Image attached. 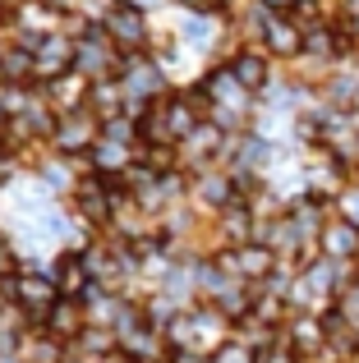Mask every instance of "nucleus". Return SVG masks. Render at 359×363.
<instances>
[{
  "label": "nucleus",
  "mask_w": 359,
  "mask_h": 363,
  "mask_svg": "<svg viewBox=\"0 0 359 363\" xmlns=\"http://www.w3.org/2000/svg\"><path fill=\"white\" fill-rule=\"evenodd\" d=\"M14 276H18V257H14V248H9V244H0V285L14 281Z\"/></svg>",
  "instance_id": "obj_12"
},
{
  "label": "nucleus",
  "mask_w": 359,
  "mask_h": 363,
  "mask_svg": "<svg viewBox=\"0 0 359 363\" xmlns=\"http://www.w3.org/2000/svg\"><path fill=\"white\" fill-rule=\"evenodd\" d=\"M253 363H290V350H281L277 340H267V345L253 354Z\"/></svg>",
  "instance_id": "obj_13"
},
{
  "label": "nucleus",
  "mask_w": 359,
  "mask_h": 363,
  "mask_svg": "<svg viewBox=\"0 0 359 363\" xmlns=\"http://www.w3.org/2000/svg\"><path fill=\"white\" fill-rule=\"evenodd\" d=\"M42 331H51V336L65 340V345H70V340H83V336H88V303H83V299H65V294H60V299L46 308Z\"/></svg>",
  "instance_id": "obj_5"
},
{
  "label": "nucleus",
  "mask_w": 359,
  "mask_h": 363,
  "mask_svg": "<svg viewBox=\"0 0 359 363\" xmlns=\"http://www.w3.org/2000/svg\"><path fill=\"white\" fill-rule=\"evenodd\" d=\"M221 267H240L244 276H253V281H258V276H267V272H272V253H267V248H258V244H244L235 257L226 253V257H221Z\"/></svg>",
  "instance_id": "obj_10"
},
{
  "label": "nucleus",
  "mask_w": 359,
  "mask_h": 363,
  "mask_svg": "<svg viewBox=\"0 0 359 363\" xmlns=\"http://www.w3.org/2000/svg\"><path fill=\"white\" fill-rule=\"evenodd\" d=\"M323 244H327V253H332V257H350V253H359V225H355V221L327 225Z\"/></svg>",
  "instance_id": "obj_11"
},
{
  "label": "nucleus",
  "mask_w": 359,
  "mask_h": 363,
  "mask_svg": "<svg viewBox=\"0 0 359 363\" xmlns=\"http://www.w3.org/2000/svg\"><path fill=\"white\" fill-rule=\"evenodd\" d=\"M60 299L55 290V276H42V272H23L14 276V303L28 313V318H46V308Z\"/></svg>",
  "instance_id": "obj_8"
},
{
  "label": "nucleus",
  "mask_w": 359,
  "mask_h": 363,
  "mask_svg": "<svg viewBox=\"0 0 359 363\" xmlns=\"http://www.w3.org/2000/svg\"><path fill=\"white\" fill-rule=\"evenodd\" d=\"M231 74L240 79L244 92H267L272 88V55L263 51V46H240V51H231Z\"/></svg>",
  "instance_id": "obj_6"
},
{
  "label": "nucleus",
  "mask_w": 359,
  "mask_h": 363,
  "mask_svg": "<svg viewBox=\"0 0 359 363\" xmlns=\"http://www.w3.org/2000/svg\"><path fill=\"white\" fill-rule=\"evenodd\" d=\"M101 28H106V37L120 46V51H129V55H138V51H148V42H153V28H148V14L143 9H129V5H111L106 14H101Z\"/></svg>",
  "instance_id": "obj_2"
},
{
  "label": "nucleus",
  "mask_w": 359,
  "mask_h": 363,
  "mask_svg": "<svg viewBox=\"0 0 359 363\" xmlns=\"http://www.w3.org/2000/svg\"><path fill=\"white\" fill-rule=\"evenodd\" d=\"M258 46L272 55V60H299V55H304V28H299L286 9H272L267 23H263Z\"/></svg>",
  "instance_id": "obj_4"
},
{
  "label": "nucleus",
  "mask_w": 359,
  "mask_h": 363,
  "mask_svg": "<svg viewBox=\"0 0 359 363\" xmlns=\"http://www.w3.org/2000/svg\"><path fill=\"white\" fill-rule=\"evenodd\" d=\"M33 65H37V88L51 79L74 74V37L70 33H46L33 42Z\"/></svg>",
  "instance_id": "obj_3"
},
{
  "label": "nucleus",
  "mask_w": 359,
  "mask_h": 363,
  "mask_svg": "<svg viewBox=\"0 0 359 363\" xmlns=\"http://www.w3.org/2000/svg\"><path fill=\"white\" fill-rule=\"evenodd\" d=\"M74 207H79V216L88 225H106L111 221V212H116V198H111V189H106V179L92 170L88 179H79L74 184Z\"/></svg>",
  "instance_id": "obj_7"
},
{
  "label": "nucleus",
  "mask_w": 359,
  "mask_h": 363,
  "mask_svg": "<svg viewBox=\"0 0 359 363\" xmlns=\"http://www.w3.org/2000/svg\"><path fill=\"white\" fill-rule=\"evenodd\" d=\"M55 290L65 294V299H88L92 290V272H88V257L83 253H65L60 262H55Z\"/></svg>",
  "instance_id": "obj_9"
},
{
  "label": "nucleus",
  "mask_w": 359,
  "mask_h": 363,
  "mask_svg": "<svg viewBox=\"0 0 359 363\" xmlns=\"http://www.w3.org/2000/svg\"><path fill=\"white\" fill-rule=\"evenodd\" d=\"M97 138H101V116L92 106L65 111L60 124H55V133H51L55 152H65V157H88V152L97 147Z\"/></svg>",
  "instance_id": "obj_1"
},
{
  "label": "nucleus",
  "mask_w": 359,
  "mask_h": 363,
  "mask_svg": "<svg viewBox=\"0 0 359 363\" xmlns=\"http://www.w3.org/2000/svg\"><path fill=\"white\" fill-rule=\"evenodd\" d=\"M0 244H5V235H0Z\"/></svg>",
  "instance_id": "obj_14"
}]
</instances>
